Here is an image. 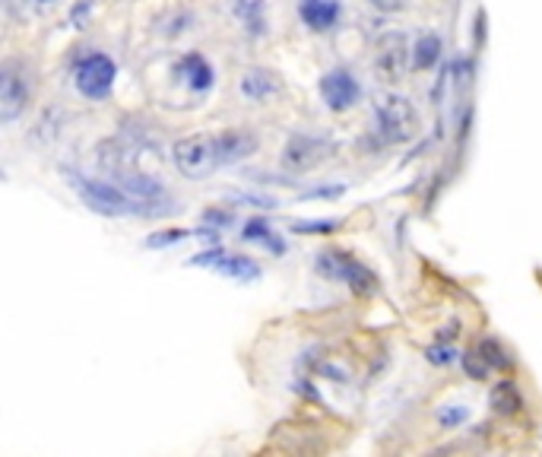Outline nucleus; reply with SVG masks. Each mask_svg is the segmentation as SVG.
<instances>
[{
  "label": "nucleus",
  "instance_id": "obj_10",
  "mask_svg": "<svg viewBox=\"0 0 542 457\" xmlns=\"http://www.w3.org/2000/svg\"><path fill=\"white\" fill-rule=\"evenodd\" d=\"M175 80L188 89L191 96H210L216 86V67L210 64L207 54L200 51H188L175 61Z\"/></svg>",
  "mask_w": 542,
  "mask_h": 457
},
{
  "label": "nucleus",
  "instance_id": "obj_21",
  "mask_svg": "<svg viewBox=\"0 0 542 457\" xmlns=\"http://www.w3.org/2000/svg\"><path fill=\"white\" fill-rule=\"evenodd\" d=\"M463 423H470V407L466 404H447V407H441L438 410V426L441 429H460Z\"/></svg>",
  "mask_w": 542,
  "mask_h": 457
},
{
  "label": "nucleus",
  "instance_id": "obj_15",
  "mask_svg": "<svg viewBox=\"0 0 542 457\" xmlns=\"http://www.w3.org/2000/svg\"><path fill=\"white\" fill-rule=\"evenodd\" d=\"M219 146L226 166H238V162H245L257 153V137L245 131V127H226V131H219Z\"/></svg>",
  "mask_w": 542,
  "mask_h": 457
},
{
  "label": "nucleus",
  "instance_id": "obj_7",
  "mask_svg": "<svg viewBox=\"0 0 542 457\" xmlns=\"http://www.w3.org/2000/svg\"><path fill=\"white\" fill-rule=\"evenodd\" d=\"M32 99V83L23 61H4L0 67V121L13 124L20 118Z\"/></svg>",
  "mask_w": 542,
  "mask_h": 457
},
{
  "label": "nucleus",
  "instance_id": "obj_9",
  "mask_svg": "<svg viewBox=\"0 0 542 457\" xmlns=\"http://www.w3.org/2000/svg\"><path fill=\"white\" fill-rule=\"evenodd\" d=\"M321 99L330 112H349L362 102V83L355 80V73L346 67H333L321 77Z\"/></svg>",
  "mask_w": 542,
  "mask_h": 457
},
{
  "label": "nucleus",
  "instance_id": "obj_24",
  "mask_svg": "<svg viewBox=\"0 0 542 457\" xmlns=\"http://www.w3.org/2000/svg\"><path fill=\"white\" fill-rule=\"evenodd\" d=\"M460 365H463V372L470 375L473 381H485V378H489V369H492V365L482 359V353H479V350H476V353L460 356Z\"/></svg>",
  "mask_w": 542,
  "mask_h": 457
},
{
  "label": "nucleus",
  "instance_id": "obj_6",
  "mask_svg": "<svg viewBox=\"0 0 542 457\" xmlns=\"http://www.w3.org/2000/svg\"><path fill=\"white\" fill-rule=\"evenodd\" d=\"M191 267H207V270H216L219 277H229L235 283H254L260 280V264L254 258H248V254H238V251H226V248H203L197 251L194 258L188 261Z\"/></svg>",
  "mask_w": 542,
  "mask_h": 457
},
{
  "label": "nucleus",
  "instance_id": "obj_18",
  "mask_svg": "<svg viewBox=\"0 0 542 457\" xmlns=\"http://www.w3.org/2000/svg\"><path fill=\"white\" fill-rule=\"evenodd\" d=\"M489 404H492L495 413H501V416H517V413L523 410V397H520L514 381H501V385L492 388Z\"/></svg>",
  "mask_w": 542,
  "mask_h": 457
},
{
  "label": "nucleus",
  "instance_id": "obj_25",
  "mask_svg": "<svg viewBox=\"0 0 542 457\" xmlns=\"http://www.w3.org/2000/svg\"><path fill=\"white\" fill-rule=\"evenodd\" d=\"M371 7H378L384 13H397L403 7V0H371Z\"/></svg>",
  "mask_w": 542,
  "mask_h": 457
},
{
  "label": "nucleus",
  "instance_id": "obj_20",
  "mask_svg": "<svg viewBox=\"0 0 542 457\" xmlns=\"http://www.w3.org/2000/svg\"><path fill=\"white\" fill-rule=\"evenodd\" d=\"M479 353H482V359L492 365V369H508L511 365V356H508V350L495 340V337H485V340H479Z\"/></svg>",
  "mask_w": 542,
  "mask_h": 457
},
{
  "label": "nucleus",
  "instance_id": "obj_5",
  "mask_svg": "<svg viewBox=\"0 0 542 457\" xmlns=\"http://www.w3.org/2000/svg\"><path fill=\"white\" fill-rule=\"evenodd\" d=\"M317 273L327 280L346 283L352 292H371L378 286V277L371 273L355 254L343 251V248H327L317 254Z\"/></svg>",
  "mask_w": 542,
  "mask_h": 457
},
{
  "label": "nucleus",
  "instance_id": "obj_3",
  "mask_svg": "<svg viewBox=\"0 0 542 457\" xmlns=\"http://www.w3.org/2000/svg\"><path fill=\"white\" fill-rule=\"evenodd\" d=\"M115 80H118V64L111 61V54L86 48L83 54H77L73 61V86L77 93L89 102H105L111 93H115Z\"/></svg>",
  "mask_w": 542,
  "mask_h": 457
},
{
  "label": "nucleus",
  "instance_id": "obj_22",
  "mask_svg": "<svg viewBox=\"0 0 542 457\" xmlns=\"http://www.w3.org/2000/svg\"><path fill=\"white\" fill-rule=\"evenodd\" d=\"M425 362H432V365H438V369H444V365L457 362V350L447 340H438L435 346H428V350H425Z\"/></svg>",
  "mask_w": 542,
  "mask_h": 457
},
{
  "label": "nucleus",
  "instance_id": "obj_23",
  "mask_svg": "<svg viewBox=\"0 0 542 457\" xmlns=\"http://www.w3.org/2000/svg\"><path fill=\"white\" fill-rule=\"evenodd\" d=\"M188 235H200V229H172V232H153L149 239L143 242L146 248H165V245H175L184 242Z\"/></svg>",
  "mask_w": 542,
  "mask_h": 457
},
{
  "label": "nucleus",
  "instance_id": "obj_11",
  "mask_svg": "<svg viewBox=\"0 0 542 457\" xmlns=\"http://www.w3.org/2000/svg\"><path fill=\"white\" fill-rule=\"evenodd\" d=\"M333 153V143L327 137L317 134H295L289 137L286 150H283V162L295 172H311Z\"/></svg>",
  "mask_w": 542,
  "mask_h": 457
},
{
  "label": "nucleus",
  "instance_id": "obj_8",
  "mask_svg": "<svg viewBox=\"0 0 542 457\" xmlns=\"http://www.w3.org/2000/svg\"><path fill=\"white\" fill-rule=\"evenodd\" d=\"M375 67L387 83H400L406 70L413 67V45L403 32H384L375 45Z\"/></svg>",
  "mask_w": 542,
  "mask_h": 457
},
{
  "label": "nucleus",
  "instance_id": "obj_1",
  "mask_svg": "<svg viewBox=\"0 0 542 457\" xmlns=\"http://www.w3.org/2000/svg\"><path fill=\"white\" fill-rule=\"evenodd\" d=\"M67 185L77 191V197L92 210L102 216H143V219H156V216H168L175 213V207H162V204H149V200H140L137 194H130L121 181H108V178H96L86 172H64Z\"/></svg>",
  "mask_w": 542,
  "mask_h": 457
},
{
  "label": "nucleus",
  "instance_id": "obj_13",
  "mask_svg": "<svg viewBox=\"0 0 542 457\" xmlns=\"http://www.w3.org/2000/svg\"><path fill=\"white\" fill-rule=\"evenodd\" d=\"M232 20L245 29L251 39H267L270 35V10L267 0H226Z\"/></svg>",
  "mask_w": 542,
  "mask_h": 457
},
{
  "label": "nucleus",
  "instance_id": "obj_26",
  "mask_svg": "<svg viewBox=\"0 0 542 457\" xmlns=\"http://www.w3.org/2000/svg\"><path fill=\"white\" fill-rule=\"evenodd\" d=\"M35 4H54V0H35Z\"/></svg>",
  "mask_w": 542,
  "mask_h": 457
},
{
  "label": "nucleus",
  "instance_id": "obj_19",
  "mask_svg": "<svg viewBox=\"0 0 542 457\" xmlns=\"http://www.w3.org/2000/svg\"><path fill=\"white\" fill-rule=\"evenodd\" d=\"M343 223L346 219H295L289 229L298 235H330L336 229H343Z\"/></svg>",
  "mask_w": 542,
  "mask_h": 457
},
{
  "label": "nucleus",
  "instance_id": "obj_14",
  "mask_svg": "<svg viewBox=\"0 0 542 457\" xmlns=\"http://www.w3.org/2000/svg\"><path fill=\"white\" fill-rule=\"evenodd\" d=\"M279 89H283V83L276 80L273 70H264V67H251L241 73V83H238V93L245 102L251 105H264L270 99L279 96Z\"/></svg>",
  "mask_w": 542,
  "mask_h": 457
},
{
  "label": "nucleus",
  "instance_id": "obj_4",
  "mask_svg": "<svg viewBox=\"0 0 542 457\" xmlns=\"http://www.w3.org/2000/svg\"><path fill=\"white\" fill-rule=\"evenodd\" d=\"M416 131H419V115L406 96L390 93L375 105V134L381 143L387 146L409 143L416 137Z\"/></svg>",
  "mask_w": 542,
  "mask_h": 457
},
{
  "label": "nucleus",
  "instance_id": "obj_2",
  "mask_svg": "<svg viewBox=\"0 0 542 457\" xmlns=\"http://www.w3.org/2000/svg\"><path fill=\"white\" fill-rule=\"evenodd\" d=\"M172 162L188 181H203L226 166L219 134H188L172 146Z\"/></svg>",
  "mask_w": 542,
  "mask_h": 457
},
{
  "label": "nucleus",
  "instance_id": "obj_12",
  "mask_svg": "<svg viewBox=\"0 0 542 457\" xmlns=\"http://www.w3.org/2000/svg\"><path fill=\"white\" fill-rule=\"evenodd\" d=\"M298 20L311 32H333L343 23L340 0H298Z\"/></svg>",
  "mask_w": 542,
  "mask_h": 457
},
{
  "label": "nucleus",
  "instance_id": "obj_16",
  "mask_svg": "<svg viewBox=\"0 0 542 457\" xmlns=\"http://www.w3.org/2000/svg\"><path fill=\"white\" fill-rule=\"evenodd\" d=\"M241 239L251 242V245L270 248L276 258H283V254H286V239L273 229V223H270V219H264V216H251L248 223L241 226Z\"/></svg>",
  "mask_w": 542,
  "mask_h": 457
},
{
  "label": "nucleus",
  "instance_id": "obj_17",
  "mask_svg": "<svg viewBox=\"0 0 542 457\" xmlns=\"http://www.w3.org/2000/svg\"><path fill=\"white\" fill-rule=\"evenodd\" d=\"M444 58V39L438 32H425L413 42V70H432Z\"/></svg>",
  "mask_w": 542,
  "mask_h": 457
}]
</instances>
